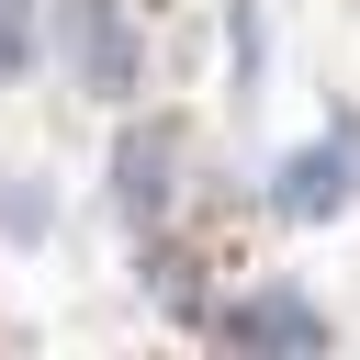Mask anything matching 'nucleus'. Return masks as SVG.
Wrapping results in <instances>:
<instances>
[{
    "mask_svg": "<svg viewBox=\"0 0 360 360\" xmlns=\"http://www.w3.org/2000/svg\"><path fill=\"white\" fill-rule=\"evenodd\" d=\"M56 56H68L101 101H124V90L146 79V45H135L124 0H56Z\"/></svg>",
    "mask_w": 360,
    "mask_h": 360,
    "instance_id": "1",
    "label": "nucleus"
},
{
    "mask_svg": "<svg viewBox=\"0 0 360 360\" xmlns=\"http://www.w3.org/2000/svg\"><path fill=\"white\" fill-rule=\"evenodd\" d=\"M349 191H360V124H338L326 146H292V158L270 169V202H281L292 225H326Z\"/></svg>",
    "mask_w": 360,
    "mask_h": 360,
    "instance_id": "2",
    "label": "nucleus"
},
{
    "mask_svg": "<svg viewBox=\"0 0 360 360\" xmlns=\"http://www.w3.org/2000/svg\"><path fill=\"white\" fill-rule=\"evenodd\" d=\"M214 338H225V349H292V360H315V349H326V315L270 281V292H236V304L214 315Z\"/></svg>",
    "mask_w": 360,
    "mask_h": 360,
    "instance_id": "3",
    "label": "nucleus"
},
{
    "mask_svg": "<svg viewBox=\"0 0 360 360\" xmlns=\"http://www.w3.org/2000/svg\"><path fill=\"white\" fill-rule=\"evenodd\" d=\"M169 191H180V135H169V124H124V146H112V202H124V225H158Z\"/></svg>",
    "mask_w": 360,
    "mask_h": 360,
    "instance_id": "4",
    "label": "nucleus"
},
{
    "mask_svg": "<svg viewBox=\"0 0 360 360\" xmlns=\"http://www.w3.org/2000/svg\"><path fill=\"white\" fill-rule=\"evenodd\" d=\"M225 56H236V90H259V56H270V34H259V0H225Z\"/></svg>",
    "mask_w": 360,
    "mask_h": 360,
    "instance_id": "5",
    "label": "nucleus"
},
{
    "mask_svg": "<svg viewBox=\"0 0 360 360\" xmlns=\"http://www.w3.org/2000/svg\"><path fill=\"white\" fill-rule=\"evenodd\" d=\"M0 236H45V191H22V180H0Z\"/></svg>",
    "mask_w": 360,
    "mask_h": 360,
    "instance_id": "6",
    "label": "nucleus"
},
{
    "mask_svg": "<svg viewBox=\"0 0 360 360\" xmlns=\"http://www.w3.org/2000/svg\"><path fill=\"white\" fill-rule=\"evenodd\" d=\"M34 56V0H0V79Z\"/></svg>",
    "mask_w": 360,
    "mask_h": 360,
    "instance_id": "7",
    "label": "nucleus"
}]
</instances>
